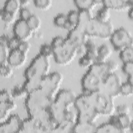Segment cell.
Wrapping results in <instances>:
<instances>
[{"mask_svg":"<svg viewBox=\"0 0 133 133\" xmlns=\"http://www.w3.org/2000/svg\"><path fill=\"white\" fill-rule=\"evenodd\" d=\"M77 55L79 54L80 55H81V56L86 55V47L85 46V45L77 48Z\"/></svg>","mask_w":133,"mask_h":133,"instance_id":"52","label":"cell"},{"mask_svg":"<svg viewBox=\"0 0 133 133\" xmlns=\"http://www.w3.org/2000/svg\"><path fill=\"white\" fill-rule=\"evenodd\" d=\"M122 71L124 74L128 76H132L133 74V62H129L123 63Z\"/></svg>","mask_w":133,"mask_h":133,"instance_id":"47","label":"cell"},{"mask_svg":"<svg viewBox=\"0 0 133 133\" xmlns=\"http://www.w3.org/2000/svg\"><path fill=\"white\" fill-rule=\"evenodd\" d=\"M102 1L95 0H77L74 1V3L78 10H91L98 5L102 3Z\"/></svg>","mask_w":133,"mask_h":133,"instance_id":"24","label":"cell"},{"mask_svg":"<svg viewBox=\"0 0 133 133\" xmlns=\"http://www.w3.org/2000/svg\"><path fill=\"white\" fill-rule=\"evenodd\" d=\"M13 31L15 36L22 42L28 41L33 36V32L26 21L19 19L15 23Z\"/></svg>","mask_w":133,"mask_h":133,"instance_id":"13","label":"cell"},{"mask_svg":"<svg viewBox=\"0 0 133 133\" xmlns=\"http://www.w3.org/2000/svg\"><path fill=\"white\" fill-rule=\"evenodd\" d=\"M7 46L0 44V64H7L10 51Z\"/></svg>","mask_w":133,"mask_h":133,"instance_id":"40","label":"cell"},{"mask_svg":"<svg viewBox=\"0 0 133 133\" xmlns=\"http://www.w3.org/2000/svg\"><path fill=\"white\" fill-rule=\"evenodd\" d=\"M76 97V94L73 91L62 89L57 94L52 104L60 109L69 110L72 105H74Z\"/></svg>","mask_w":133,"mask_h":133,"instance_id":"10","label":"cell"},{"mask_svg":"<svg viewBox=\"0 0 133 133\" xmlns=\"http://www.w3.org/2000/svg\"><path fill=\"white\" fill-rule=\"evenodd\" d=\"M88 70L95 74L102 79H104L108 75L111 74L106 62L104 63L95 62L92 66L88 69Z\"/></svg>","mask_w":133,"mask_h":133,"instance_id":"22","label":"cell"},{"mask_svg":"<svg viewBox=\"0 0 133 133\" xmlns=\"http://www.w3.org/2000/svg\"><path fill=\"white\" fill-rule=\"evenodd\" d=\"M31 47V44L28 41L25 42H21L20 43L18 49L22 51V52L28 55V52H29Z\"/></svg>","mask_w":133,"mask_h":133,"instance_id":"48","label":"cell"},{"mask_svg":"<svg viewBox=\"0 0 133 133\" xmlns=\"http://www.w3.org/2000/svg\"><path fill=\"white\" fill-rule=\"evenodd\" d=\"M86 49V55L91 58L95 62L98 56V49L96 44L91 39H88L85 44Z\"/></svg>","mask_w":133,"mask_h":133,"instance_id":"28","label":"cell"},{"mask_svg":"<svg viewBox=\"0 0 133 133\" xmlns=\"http://www.w3.org/2000/svg\"><path fill=\"white\" fill-rule=\"evenodd\" d=\"M119 58L123 63L133 62V47H128L120 51Z\"/></svg>","mask_w":133,"mask_h":133,"instance_id":"33","label":"cell"},{"mask_svg":"<svg viewBox=\"0 0 133 133\" xmlns=\"http://www.w3.org/2000/svg\"><path fill=\"white\" fill-rule=\"evenodd\" d=\"M88 37L85 32L75 28L70 31L67 35L66 39L72 46L77 48L85 45Z\"/></svg>","mask_w":133,"mask_h":133,"instance_id":"15","label":"cell"},{"mask_svg":"<svg viewBox=\"0 0 133 133\" xmlns=\"http://www.w3.org/2000/svg\"><path fill=\"white\" fill-rule=\"evenodd\" d=\"M110 38L114 48L119 51L133 46L132 36L131 33L124 27L114 30Z\"/></svg>","mask_w":133,"mask_h":133,"instance_id":"7","label":"cell"},{"mask_svg":"<svg viewBox=\"0 0 133 133\" xmlns=\"http://www.w3.org/2000/svg\"><path fill=\"white\" fill-rule=\"evenodd\" d=\"M66 42V38L61 36H57L54 37L50 44L53 49H56L63 45Z\"/></svg>","mask_w":133,"mask_h":133,"instance_id":"43","label":"cell"},{"mask_svg":"<svg viewBox=\"0 0 133 133\" xmlns=\"http://www.w3.org/2000/svg\"><path fill=\"white\" fill-rule=\"evenodd\" d=\"M96 111L100 115L111 116L115 111L113 98L101 91L92 92Z\"/></svg>","mask_w":133,"mask_h":133,"instance_id":"4","label":"cell"},{"mask_svg":"<svg viewBox=\"0 0 133 133\" xmlns=\"http://www.w3.org/2000/svg\"><path fill=\"white\" fill-rule=\"evenodd\" d=\"M67 21V16L64 14H58L56 16H55L53 20L54 24L55 26L63 29Z\"/></svg>","mask_w":133,"mask_h":133,"instance_id":"38","label":"cell"},{"mask_svg":"<svg viewBox=\"0 0 133 133\" xmlns=\"http://www.w3.org/2000/svg\"><path fill=\"white\" fill-rule=\"evenodd\" d=\"M20 19L27 21L33 15L32 11L28 7L21 8L20 10Z\"/></svg>","mask_w":133,"mask_h":133,"instance_id":"45","label":"cell"},{"mask_svg":"<svg viewBox=\"0 0 133 133\" xmlns=\"http://www.w3.org/2000/svg\"><path fill=\"white\" fill-rule=\"evenodd\" d=\"M103 79L89 70L84 74L81 79V86L84 93L101 91Z\"/></svg>","mask_w":133,"mask_h":133,"instance_id":"9","label":"cell"},{"mask_svg":"<svg viewBox=\"0 0 133 133\" xmlns=\"http://www.w3.org/2000/svg\"><path fill=\"white\" fill-rule=\"evenodd\" d=\"M52 2L51 0H35L34 4L35 6L42 10H47L50 8Z\"/></svg>","mask_w":133,"mask_h":133,"instance_id":"39","label":"cell"},{"mask_svg":"<svg viewBox=\"0 0 133 133\" xmlns=\"http://www.w3.org/2000/svg\"><path fill=\"white\" fill-rule=\"evenodd\" d=\"M122 83L121 77L116 72L110 74L103 79L101 91L114 99L121 95Z\"/></svg>","mask_w":133,"mask_h":133,"instance_id":"8","label":"cell"},{"mask_svg":"<svg viewBox=\"0 0 133 133\" xmlns=\"http://www.w3.org/2000/svg\"><path fill=\"white\" fill-rule=\"evenodd\" d=\"M13 68L8 63L5 64H1L0 73L1 77L7 78L10 77L14 73Z\"/></svg>","mask_w":133,"mask_h":133,"instance_id":"36","label":"cell"},{"mask_svg":"<svg viewBox=\"0 0 133 133\" xmlns=\"http://www.w3.org/2000/svg\"><path fill=\"white\" fill-rule=\"evenodd\" d=\"M120 94L125 97H131L133 95V84L126 83H122L121 87Z\"/></svg>","mask_w":133,"mask_h":133,"instance_id":"37","label":"cell"},{"mask_svg":"<svg viewBox=\"0 0 133 133\" xmlns=\"http://www.w3.org/2000/svg\"><path fill=\"white\" fill-rule=\"evenodd\" d=\"M109 122L118 128L122 133L132 130V120L129 114H121L110 116Z\"/></svg>","mask_w":133,"mask_h":133,"instance_id":"14","label":"cell"},{"mask_svg":"<svg viewBox=\"0 0 133 133\" xmlns=\"http://www.w3.org/2000/svg\"><path fill=\"white\" fill-rule=\"evenodd\" d=\"M75 124L76 123L68 120L62 121L58 124L54 132H72Z\"/></svg>","mask_w":133,"mask_h":133,"instance_id":"27","label":"cell"},{"mask_svg":"<svg viewBox=\"0 0 133 133\" xmlns=\"http://www.w3.org/2000/svg\"><path fill=\"white\" fill-rule=\"evenodd\" d=\"M103 6L107 7L110 10L122 11L129 9L133 7V1L125 0H107L102 1Z\"/></svg>","mask_w":133,"mask_h":133,"instance_id":"17","label":"cell"},{"mask_svg":"<svg viewBox=\"0 0 133 133\" xmlns=\"http://www.w3.org/2000/svg\"><path fill=\"white\" fill-rule=\"evenodd\" d=\"M21 41H20L19 38L14 36L12 38H10L9 39L8 44H7V47L10 50L17 49L19 48V46L21 43Z\"/></svg>","mask_w":133,"mask_h":133,"instance_id":"44","label":"cell"},{"mask_svg":"<svg viewBox=\"0 0 133 133\" xmlns=\"http://www.w3.org/2000/svg\"><path fill=\"white\" fill-rule=\"evenodd\" d=\"M97 126L95 123L79 122L75 124L72 132L76 133H93L96 132Z\"/></svg>","mask_w":133,"mask_h":133,"instance_id":"21","label":"cell"},{"mask_svg":"<svg viewBox=\"0 0 133 133\" xmlns=\"http://www.w3.org/2000/svg\"><path fill=\"white\" fill-rule=\"evenodd\" d=\"M28 55L22 52L18 49L10 51L7 63L14 69L23 66L27 60Z\"/></svg>","mask_w":133,"mask_h":133,"instance_id":"16","label":"cell"},{"mask_svg":"<svg viewBox=\"0 0 133 133\" xmlns=\"http://www.w3.org/2000/svg\"><path fill=\"white\" fill-rule=\"evenodd\" d=\"M127 82L129 83H130L131 84H133V76H128L127 77Z\"/></svg>","mask_w":133,"mask_h":133,"instance_id":"56","label":"cell"},{"mask_svg":"<svg viewBox=\"0 0 133 133\" xmlns=\"http://www.w3.org/2000/svg\"><path fill=\"white\" fill-rule=\"evenodd\" d=\"M10 38L9 36L6 34H3L1 36L0 38V44L7 46V44Z\"/></svg>","mask_w":133,"mask_h":133,"instance_id":"51","label":"cell"},{"mask_svg":"<svg viewBox=\"0 0 133 133\" xmlns=\"http://www.w3.org/2000/svg\"><path fill=\"white\" fill-rule=\"evenodd\" d=\"M111 17L110 10L107 7L103 6L97 12L95 17L97 20L103 23H107L110 21Z\"/></svg>","mask_w":133,"mask_h":133,"instance_id":"31","label":"cell"},{"mask_svg":"<svg viewBox=\"0 0 133 133\" xmlns=\"http://www.w3.org/2000/svg\"><path fill=\"white\" fill-rule=\"evenodd\" d=\"M115 111L117 114H129L130 110L129 107L126 104H122L117 105L115 108Z\"/></svg>","mask_w":133,"mask_h":133,"instance_id":"46","label":"cell"},{"mask_svg":"<svg viewBox=\"0 0 133 133\" xmlns=\"http://www.w3.org/2000/svg\"><path fill=\"white\" fill-rule=\"evenodd\" d=\"M16 15H15L11 13L5 11L3 8L1 9L0 10V17L1 20L4 23L8 24L13 23L16 19Z\"/></svg>","mask_w":133,"mask_h":133,"instance_id":"34","label":"cell"},{"mask_svg":"<svg viewBox=\"0 0 133 133\" xmlns=\"http://www.w3.org/2000/svg\"><path fill=\"white\" fill-rule=\"evenodd\" d=\"M12 97L11 96V92H8V90L6 89H3L1 91L0 94V102L7 101L12 100Z\"/></svg>","mask_w":133,"mask_h":133,"instance_id":"49","label":"cell"},{"mask_svg":"<svg viewBox=\"0 0 133 133\" xmlns=\"http://www.w3.org/2000/svg\"><path fill=\"white\" fill-rule=\"evenodd\" d=\"M74 105L78 113L96 111L93 93H84L77 96Z\"/></svg>","mask_w":133,"mask_h":133,"instance_id":"11","label":"cell"},{"mask_svg":"<svg viewBox=\"0 0 133 133\" xmlns=\"http://www.w3.org/2000/svg\"><path fill=\"white\" fill-rule=\"evenodd\" d=\"M100 116V115L95 110L84 113H78L77 122L95 123Z\"/></svg>","mask_w":133,"mask_h":133,"instance_id":"25","label":"cell"},{"mask_svg":"<svg viewBox=\"0 0 133 133\" xmlns=\"http://www.w3.org/2000/svg\"><path fill=\"white\" fill-rule=\"evenodd\" d=\"M94 63L95 61L86 55L81 56L78 60V64L83 68L89 69Z\"/></svg>","mask_w":133,"mask_h":133,"instance_id":"41","label":"cell"},{"mask_svg":"<svg viewBox=\"0 0 133 133\" xmlns=\"http://www.w3.org/2000/svg\"><path fill=\"white\" fill-rule=\"evenodd\" d=\"M20 132H42L40 122L36 118L29 116L28 118L23 120Z\"/></svg>","mask_w":133,"mask_h":133,"instance_id":"18","label":"cell"},{"mask_svg":"<svg viewBox=\"0 0 133 133\" xmlns=\"http://www.w3.org/2000/svg\"><path fill=\"white\" fill-rule=\"evenodd\" d=\"M78 21L77 26L75 27L84 32L88 23L94 17L91 10H78Z\"/></svg>","mask_w":133,"mask_h":133,"instance_id":"20","label":"cell"},{"mask_svg":"<svg viewBox=\"0 0 133 133\" xmlns=\"http://www.w3.org/2000/svg\"><path fill=\"white\" fill-rule=\"evenodd\" d=\"M31 2L28 0H22L20 1V4L21 8H25L27 7L28 5H30Z\"/></svg>","mask_w":133,"mask_h":133,"instance_id":"53","label":"cell"},{"mask_svg":"<svg viewBox=\"0 0 133 133\" xmlns=\"http://www.w3.org/2000/svg\"><path fill=\"white\" fill-rule=\"evenodd\" d=\"M51 63L49 58L41 55L36 56L25 69L23 86L28 94L40 87L42 79L49 74Z\"/></svg>","mask_w":133,"mask_h":133,"instance_id":"1","label":"cell"},{"mask_svg":"<svg viewBox=\"0 0 133 133\" xmlns=\"http://www.w3.org/2000/svg\"><path fill=\"white\" fill-rule=\"evenodd\" d=\"M63 80V76L61 73L54 72L42 79L39 88L47 95L54 99L60 91Z\"/></svg>","mask_w":133,"mask_h":133,"instance_id":"5","label":"cell"},{"mask_svg":"<svg viewBox=\"0 0 133 133\" xmlns=\"http://www.w3.org/2000/svg\"><path fill=\"white\" fill-rule=\"evenodd\" d=\"M39 55L49 59L51 57H53L54 52L51 45L48 44L42 45L39 49Z\"/></svg>","mask_w":133,"mask_h":133,"instance_id":"35","label":"cell"},{"mask_svg":"<svg viewBox=\"0 0 133 133\" xmlns=\"http://www.w3.org/2000/svg\"><path fill=\"white\" fill-rule=\"evenodd\" d=\"M54 52L55 61L60 65L70 64L77 55V48L71 45L66 39L63 45L54 49Z\"/></svg>","mask_w":133,"mask_h":133,"instance_id":"6","label":"cell"},{"mask_svg":"<svg viewBox=\"0 0 133 133\" xmlns=\"http://www.w3.org/2000/svg\"><path fill=\"white\" fill-rule=\"evenodd\" d=\"M96 132L100 133H122L116 126L110 122H108L97 126Z\"/></svg>","mask_w":133,"mask_h":133,"instance_id":"29","label":"cell"},{"mask_svg":"<svg viewBox=\"0 0 133 133\" xmlns=\"http://www.w3.org/2000/svg\"><path fill=\"white\" fill-rule=\"evenodd\" d=\"M54 100V99L47 95L40 88L31 91L28 94L25 101L29 116L37 119L49 109Z\"/></svg>","mask_w":133,"mask_h":133,"instance_id":"2","label":"cell"},{"mask_svg":"<svg viewBox=\"0 0 133 133\" xmlns=\"http://www.w3.org/2000/svg\"><path fill=\"white\" fill-rule=\"evenodd\" d=\"M33 36L37 38H43V33L38 31L33 33Z\"/></svg>","mask_w":133,"mask_h":133,"instance_id":"55","label":"cell"},{"mask_svg":"<svg viewBox=\"0 0 133 133\" xmlns=\"http://www.w3.org/2000/svg\"><path fill=\"white\" fill-rule=\"evenodd\" d=\"M23 120L17 115H12L4 122L1 123L0 133L20 132Z\"/></svg>","mask_w":133,"mask_h":133,"instance_id":"12","label":"cell"},{"mask_svg":"<svg viewBox=\"0 0 133 133\" xmlns=\"http://www.w3.org/2000/svg\"><path fill=\"white\" fill-rule=\"evenodd\" d=\"M112 51L111 47L107 44L101 45L98 49V56L95 62L104 63L107 61L112 55Z\"/></svg>","mask_w":133,"mask_h":133,"instance_id":"23","label":"cell"},{"mask_svg":"<svg viewBox=\"0 0 133 133\" xmlns=\"http://www.w3.org/2000/svg\"><path fill=\"white\" fill-rule=\"evenodd\" d=\"M17 105L14 100H10L5 102H0V122L2 123L10 116V113L14 111Z\"/></svg>","mask_w":133,"mask_h":133,"instance_id":"19","label":"cell"},{"mask_svg":"<svg viewBox=\"0 0 133 133\" xmlns=\"http://www.w3.org/2000/svg\"><path fill=\"white\" fill-rule=\"evenodd\" d=\"M10 92L12 98L16 99H20L24 97H26L28 95V92L23 85H17L14 86L11 89Z\"/></svg>","mask_w":133,"mask_h":133,"instance_id":"30","label":"cell"},{"mask_svg":"<svg viewBox=\"0 0 133 133\" xmlns=\"http://www.w3.org/2000/svg\"><path fill=\"white\" fill-rule=\"evenodd\" d=\"M21 8L20 1L19 0H8L5 2L3 8L5 11L17 15Z\"/></svg>","mask_w":133,"mask_h":133,"instance_id":"26","label":"cell"},{"mask_svg":"<svg viewBox=\"0 0 133 133\" xmlns=\"http://www.w3.org/2000/svg\"><path fill=\"white\" fill-rule=\"evenodd\" d=\"M114 31L113 25L110 21L107 23H103L94 17L88 23L85 28V33L88 37L108 39L110 38Z\"/></svg>","mask_w":133,"mask_h":133,"instance_id":"3","label":"cell"},{"mask_svg":"<svg viewBox=\"0 0 133 133\" xmlns=\"http://www.w3.org/2000/svg\"><path fill=\"white\" fill-rule=\"evenodd\" d=\"M66 16L68 21L75 28L77 26L78 21V11L75 10H70Z\"/></svg>","mask_w":133,"mask_h":133,"instance_id":"42","label":"cell"},{"mask_svg":"<svg viewBox=\"0 0 133 133\" xmlns=\"http://www.w3.org/2000/svg\"><path fill=\"white\" fill-rule=\"evenodd\" d=\"M128 17L129 19L132 21L133 20V7H130L128 9Z\"/></svg>","mask_w":133,"mask_h":133,"instance_id":"54","label":"cell"},{"mask_svg":"<svg viewBox=\"0 0 133 133\" xmlns=\"http://www.w3.org/2000/svg\"><path fill=\"white\" fill-rule=\"evenodd\" d=\"M26 22L33 33L38 31L41 27L42 21L40 18L35 14H33Z\"/></svg>","mask_w":133,"mask_h":133,"instance_id":"32","label":"cell"},{"mask_svg":"<svg viewBox=\"0 0 133 133\" xmlns=\"http://www.w3.org/2000/svg\"><path fill=\"white\" fill-rule=\"evenodd\" d=\"M106 63L107 64L109 70L111 74L115 73L119 68V65L118 63L114 60L107 61Z\"/></svg>","mask_w":133,"mask_h":133,"instance_id":"50","label":"cell"}]
</instances>
